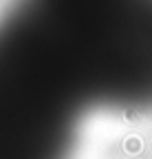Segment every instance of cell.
Listing matches in <instances>:
<instances>
[{
    "instance_id": "cell-1",
    "label": "cell",
    "mask_w": 152,
    "mask_h": 159,
    "mask_svg": "<svg viewBox=\"0 0 152 159\" xmlns=\"http://www.w3.org/2000/svg\"><path fill=\"white\" fill-rule=\"evenodd\" d=\"M95 97L73 47L15 0L0 18V159H68Z\"/></svg>"
},
{
    "instance_id": "cell-2",
    "label": "cell",
    "mask_w": 152,
    "mask_h": 159,
    "mask_svg": "<svg viewBox=\"0 0 152 159\" xmlns=\"http://www.w3.org/2000/svg\"><path fill=\"white\" fill-rule=\"evenodd\" d=\"M77 47L102 108L152 111V0H31Z\"/></svg>"
}]
</instances>
